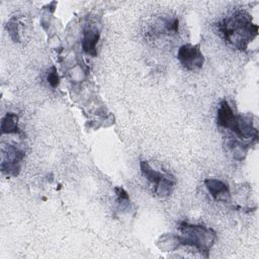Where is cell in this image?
I'll list each match as a JSON object with an SVG mask.
<instances>
[{
	"instance_id": "2",
	"label": "cell",
	"mask_w": 259,
	"mask_h": 259,
	"mask_svg": "<svg viewBox=\"0 0 259 259\" xmlns=\"http://www.w3.org/2000/svg\"><path fill=\"white\" fill-rule=\"evenodd\" d=\"M217 123L220 127L232 132L238 140L257 142L258 131L254 127L250 116L235 114L227 100H222L217 111Z\"/></svg>"
},
{
	"instance_id": "9",
	"label": "cell",
	"mask_w": 259,
	"mask_h": 259,
	"mask_svg": "<svg viewBox=\"0 0 259 259\" xmlns=\"http://www.w3.org/2000/svg\"><path fill=\"white\" fill-rule=\"evenodd\" d=\"M1 134H17L18 127V115L14 112H7L1 119Z\"/></svg>"
},
{
	"instance_id": "3",
	"label": "cell",
	"mask_w": 259,
	"mask_h": 259,
	"mask_svg": "<svg viewBox=\"0 0 259 259\" xmlns=\"http://www.w3.org/2000/svg\"><path fill=\"white\" fill-rule=\"evenodd\" d=\"M180 246H189L195 248L204 257H208L209 251L217 240V233L203 225H192L182 222L178 226Z\"/></svg>"
},
{
	"instance_id": "12",
	"label": "cell",
	"mask_w": 259,
	"mask_h": 259,
	"mask_svg": "<svg viewBox=\"0 0 259 259\" xmlns=\"http://www.w3.org/2000/svg\"><path fill=\"white\" fill-rule=\"evenodd\" d=\"M7 30L9 32L10 37L14 41H19V34H18V28H17V22L15 18L10 19L7 22Z\"/></svg>"
},
{
	"instance_id": "6",
	"label": "cell",
	"mask_w": 259,
	"mask_h": 259,
	"mask_svg": "<svg viewBox=\"0 0 259 259\" xmlns=\"http://www.w3.org/2000/svg\"><path fill=\"white\" fill-rule=\"evenodd\" d=\"M24 158V152L12 145L2 149L1 171L8 176H17L20 172L21 161Z\"/></svg>"
},
{
	"instance_id": "7",
	"label": "cell",
	"mask_w": 259,
	"mask_h": 259,
	"mask_svg": "<svg viewBox=\"0 0 259 259\" xmlns=\"http://www.w3.org/2000/svg\"><path fill=\"white\" fill-rule=\"evenodd\" d=\"M204 184L212 198L217 201H222V202H227L230 197V188L228 184L224 183L223 181L214 178H207L204 180Z\"/></svg>"
},
{
	"instance_id": "5",
	"label": "cell",
	"mask_w": 259,
	"mask_h": 259,
	"mask_svg": "<svg viewBox=\"0 0 259 259\" xmlns=\"http://www.w3.org/2000/svg\"><path fill=\"white\" fill-rule=\"evenodd\" d=\"M177 59L180 64L189 71L200 69L204 63V56L201 53L199 45H182L178 49Z\"/></svg>"
},
{
	"instance_id": "10",
	"label": "cell",
	"mask_w": 259,
	"mask_h": 259,
	"mask_svg": "<svg viewBox=\"0 0 259 259\" xmlns=\"http://www.w3.org/2000/svg\"><path fill=\"white\" fill-rule=\"evenodd\" d=\"M157 246L160 250L165 252L175 251L180 247L179 236L175 234H164L157 241Z\"/></svg>"
},
{
	"instance_id": "11",
	"label": "cell",
	"mask_w": 259,
	"mask_h": 259,
	"mask_svg": "<svg viewBox=\"0 0 259 259\" xmlns=\"http://www.w3.org/2000/svg\"><path fill=\"white\" fill-rule=\"evenodd\" d=\"M47 81L51 85L52 88H57L59 86L60 78H59L56 66H52L51 69L49 70L48 75H47Z\"/></svg>"
},
{
	"instance_id": "8",
	"label": "cell",
	"mask_w": 259,
	"mask_h": 259,
	"mask_svg": "<svg viewBox=\"0 0 259 259\" xmlns=\"http://www.w3.org/2000/svg\"><path fill=\"white\" fill-rule=\"evenodd\" d=\"M100 32L94 28H87L83 31V38H82V50L92 56L95 57L97 55L96 45L99 40Z\"/></svg>"
},
{
	"instance_id": "4",
	"label": "cell",
	"mask_w": 259,
	"mask_h": 259,
	"mask_svg": "<svg viewBox=\"0 0 259 259\" xmlns=\"http://www.w3.org/2000/svg\"><path fill=\"white\" fill-rule=\"evenodd\" d=\"M140 169L142 175L153 185H155L154 191L161 196H167L172 192L175 185V179L170 174L159 172L153 169L147 161H140Z\"/></svg>"
},
{
	"instance_id": "13",
	"label": "cell",
	"mask_w": 259,
	"mask_h": 259,
	"mask_svg": "<svg viewBox=\"0 0 259 259\" xmlns=\"http://www.w3.org/2000/svg\"><path fill=\"white\" fill-rule=\"evenodd\" d=\"M114 192H115V194L117 195L118 201H120V202H123V201L128 202V201H130L128 193H127L122 187H120V186L114 187Z\"/></svg>"
},
{
	"instance_id": "1",
	"label": "cell",
	"mask_w": 259,
	"mask_h": 259,
	"mask_svg": "<svg viewBox=\"0 0 259 259\" xmlns=\"http://www.w3.org/2000/svg\"><path fill=\"white\" fill-rule=\"evenodd\" d=\"M219 29L229 45L237 50L245 51L257 36L259 26L253 23L251 15L246 11H236L219 23Z\"/></svg>"
}]
</instances>
